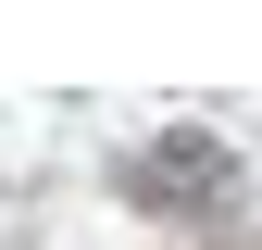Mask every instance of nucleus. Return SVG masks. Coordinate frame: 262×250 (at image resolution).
I'll return each instance as SVG.
<instances>
[{"instance_id": "1", "label": "nucleus", "mask_w": 262, "mask_h": 250, "mask_svg": "<svg viewBox=\"0 0 262 250\" xmlns=\"http://www.w3.org/2000/svg\"><path fill=\"white\" fill-rule=\"evenodd\" d=\"M125 200H138V213H175V225H187V213H225V200H237V150H225L212 125H162V138L125 150Z\"/></svg>"}]
</instances>
